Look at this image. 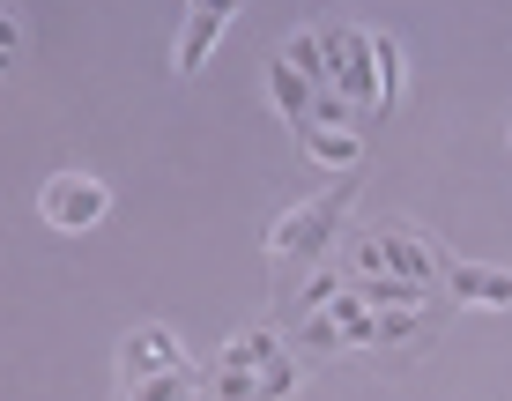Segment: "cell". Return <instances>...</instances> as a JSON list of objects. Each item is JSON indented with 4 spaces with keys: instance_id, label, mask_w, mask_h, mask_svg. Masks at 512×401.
<instances>
[{
    "instance_id": "7a4b0ae2",
    "label": "cell",
    "mask_w": 512,
    "mask_h": 401,
    "mask_svg": "<svg viewBox=\"0 0 512 401\" xmlns=\"http://www.w3.org/2000/svg\"><path fill=\"white\" fill-rule=\"evenodd\" d=\"M349 208V186H334L327 201H305V208H290V216L268 231V253H305V246H327V231H334V216Z\"/></svg>"
},
{
    "instance_id": "6da1fadb",
    "label": "cell",
    "mask_w": 512,
    "mask_h": 401,
    "mask_svg": "<svg viewBox=\"0 0 512 401\" xmlns=\"http://www.w3.org/2000/svg\"><path fill=\"white\" fill-rule=\"evenodd\" d=\"M104 208H112V186L90 179V171H52V179L38 186V216L52 223V231H90Z\"/></svg>"
},
{
    "instance_id": "3957f363",
    "label": "cell",
    "mask_w": 512,
    "mask_h": 401,
    "mask_svg": "<svg viewBox=\"0 0 512 401\" xmlns=\"http://www.w3.org/2000/svg\"><path fill=\"white\" fill-rule=\"evenodd\" d=\"M171 364H186V350H179V335H171L164 320L134 327V335L119 342V372H127V387H134V379H156V372H171Z\"/></svg>"
},
{
    "instance_id": "277c9868",
    "label": "cell",
    "mask_w": 512,
    "mask_h": 401,
    "mask_svg": "<svg viewBox=\"0 0 512 401\" xmlns=\"http://www.w3.org/2000/svg\"><path fill=\"white\" fill-rule=\"evenodd\" d=\"M231 30V0H208V8H193L179 23V45H171V67L179 75H201V60L216 52V38Z\"/></svg>"
},
{
    "instance_id": "5b68a950",
    "label": "cell",
    "mask_w": 512,
    "mask_h": 401,
    "mask_svg": "<svg viewBox=\"0 0 512 401\" xmlns=\"http://www.w3.org/2000/svg\"><path fill=\"white\" fill-rule=\"evenodd\" d=\"M446 290H453V305L498 312V305H512V268H490V260H453V268H446Z\"/></svg>"
},
{
    "instance_id": "8992f818",
    "label": "cell",
    "mask_w": 512,
    "mask_h": 401,
    "mask_svg": "<svg viewBox=\"0 0 512 401\" xmlns=\"http://www.w3.org/2000/svg\"><path fill=\"white\" fill-rule=\"evenodd\" d=\"M193 387H201V372H193V364H171V372H156V379H134L127 401H193Z\"/></svg>"
},
{
    "instance_id": "52a82bcc",
    "label": "cell",
    "mask_w": 512,
    "mask_h": 401,
    "mask_svg": "<svg viewBox=\"0 0 512 401\" xmlns=\"http://www.w3.org/2000/svg\"><path fill=\"white\" fill-rule=\"evenodd\" d=\"M305 156H312V164H357L364 142H357V134H342V127H334V134L312 127V134H305Z\"/></svg>"
}]
</instances>
